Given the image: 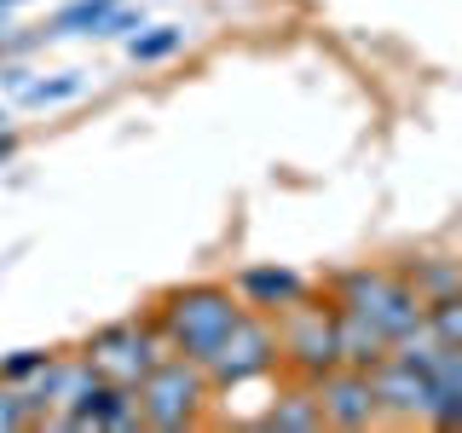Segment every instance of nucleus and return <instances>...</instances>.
<instances>
[{"label": "nucleus", "mask_w": 462, "mask_h": 433, "mask_svg": "<svg viewBox=\"0 0 462 433\" xmlns=\"http://www.w3.org/2000/svg\"><path fill=\"white\" fill-rule=\"evenodd\" d=\"M185 47V29L180 23H156V29H139L134 41H127V52L139 58V64H162V58H173Z\"/></svg>", "instance_id": "f3484780"}, {"label": "nucleus", "mask_w": 462, "mask_h": 433, "mask_svg": "<svg viewBox=\"0 0 462 433\" xmlns=\"http://www.w3.org/2000/svg\"><path fill=\"white\" fill-rule=\"evenodd\" d=\"M399 272H404V283H411L422 300L462 295V260L457 254H416V260H399Z\"/></svg>", "instance_id": "4468645a"}, {"label": "nucleus", "mask_w": 462, "mask_h": 433, "mask_svg": "<svg viewBox=\"0 0 462 433\" xmlns=\"http://www.w3.org/2000/svg\"><path fill=\"white\" fill-rule=\"evenodd\" d=\"M52 358V346H18V353H6L0 358V382H12V387H23V382H35V370Z\"/></svg>", "instance_id": "6ab92c4d"}, {"label": "nucleus", "mask_w": 462, "mask_h": 433, "mask_svg": "<svg viewBox=\"0 0 462 433\" xmlns=\"http://www.w3.org/2000/svg\"><path fill=\"white\" fill-rule=\"evenodd\" d=\"M134 29H144V12H134V6L122 0V6H110L105 18H98L93 35H98V41H116V35H134Z\"/></svg>", "instance_id": "aec40b11"}, {"label": "nucleus", "mask_w": 462, "mask_h": 433, "mask_svg": "<svg viewBox=\"0 0 462 433\" xmlns=\"http://www.w3.org/2000/svg\"><path fill=\"white\" fill-rule=\"evenodd\" d=\"M23 387L41 399V410H47V422H41V428H52L64 410H76V404H81L87 393H93V387H98V375H93V364L81 358V346H76V353L52 346V358L35 370V382H23Z\"/></svg>", "instance_id": "6e6552de"}, {"label": "nucleus", "mask_w": 462, "mask_h": 433, "mask_svg": "<svg viewBox=\"0 0 462 433\" xmlns=\"http://www.w3.org/2000/svg\"><path fill=\"white\" fill-rule=\"evenodd\" d=\"M260 428H278V433H318V428H324V410H318V393H312V382L289 375V387H278V399L266 404Z\"/></svg>", "instance_id": "f8f14e48"}, {"label": "nucleus", "mask_w": 462, "mask_h": 433, "mask_svg": "<svg viewBox=\"0 0 462 433\" xmlns=\"http://www.w3.org/2000/svg\"><path fill=\"white\" fill-rule=\"evenodd\" d=\"M237 318H243V300L231 283H180L168 295H156V307H151V324L168 336V346L197 358V364L220 346V336Z\"/></svg>", "instance_id": "f257e3e1"}, {"label": "nucleus", "mask_w": 462, "mask_h": 433, "mask_svg": "<svg viewBox=\"0 0 462 433\" xmlns=\"http://www.w3.org/2000/svg\"><path fill=\"white\" fill-rule=\"evenodd\" d=\"M0 134H12V115L6 110H0Z\"/></svg>", "instance_id": "5701e85b"}, {"label": "nucleus", "mask_w": 462, "mask_h": 433, "mask_svg": "<svg viewBox=\"0 0 462 433\" xmlns=\"http://www.w3.org/2000/svg\"><path fill=\"white\" fill-rule=\"evenodd\" d=\"M318 410H324V428H375V393H370V370L353 364H329L324 375H312Z\"/></svg>", "instance_id": "0eeeda50"}, {"label": "nucleus", "mask_w": 462, "mask_h": 433, "mask_svg": "<svg viewBox=\"0 0 462 433\" xmlns=\"http://www.w3.org/2000/svg\"><path fill=\"white\" fill-rule=\"evenodd\" d=\"M329 307L370 318L387 341H399L404 329L422 324V295L404 283L399 266H346V272H336V283H329Z\"/></svg>", "instance_id": "f03ea898"}, {"label": "nucleus", "mask_w": 462, "mask_h": 433, "mask_svg": "<svg viewBox=\"0 0 462 433\" xmlns=\"http://www.w3.org/2000/svg\"><path fill=\"white\" fill-rule=\"evenodd\" d=\"M134 399H139V422L144 428H197L202 416H208V404H214V387H208V375H202L197 358L168 353L139 375Z\"/></svg>", "instance_id": "7ed1b4c3"}, {"label": "nucleus", "mask_w": 462, "mask_h": 433, "mask_svg": "<svg viewBox=\"0 0 462 433\" xmlns=\"http://www.w3.org/2000/svg\"><path fill=\"white\" fill-rule=\"evenodd\" d=\"M6 6H12V0H0V12H6Z\"/></svg>", "instance_id": "393cba45"}, {"label": "nucleus", "mask_w": 462, "mask_h": 433, "mask_svg": "<svg viewBox=\"0 0 462 433\" xmlns=\"http://www.w3.org/2000/svg\"><path fill=\"white\" fill-rule=\"evenodd\" d=\"M52 428H98V433H127V428H144L139 422V399L134 387H116V382H98L76 410H64Z\"/></svg>", "instance_id": "9d476101"}, {"label": "nucleus", "mask_w": 462, "mask_h": 433, "mask_svg": "<svg viewBox=\"0 0 462 433\" xmlns=\"http://www.w3.org/2000/svg\"><path fill=\"white\" fill-rule=\"evenodd\" d=\"M168 353L173 346L151 318H116V324H98L81 341V358L93 364V375L98 382H116V387H139V375Z\"/></svg>", "instance_id": "20e7f679"}, {"label": "nucleus", "mask_w": 462, "mask_h": 433, "mask_svg": "<svg viewBox=\"0 0 462 433\" xmlns=\"http://www.w3.org/2000/svg\"><path fill=\"white\" fill-rule=\"evenodd\" d=\"M278 370V329H272L266 312H249L220 336L208 358H202V375H208L214 393H231V387H249V382H266Z\"/></svg>", "instance_id": "39448f33"}, {"label": "nucleus", "mask_w": 462, "mask_h": 433, "mask_svg": "<svg viewBox=\"0 0 462 433\" xmlns=\"http://www.w3.org/2000/svg\"><path fill=\"white\" fill-rule=\"evenodd\" d=\"M387 341L382 329L370 324V318H358V312H341L336 307V364H353V370H370L375 358H387Z\"/></svg>", "instance_id": "ddd939ff"}, {"label": "nucleus", "mask_w": 462, "mask_h": 433, "mask_svg": "<svg viewBox=\"0 0 462 433\" xmlns=\"http://www.w3.org/2000/svg\"><path fill=\"white\" fill-rule=\"evenodd\" d=\"M12 151H18V134H0V162H6Z\"/></svg>", "instance_id": "4be33fe9"}, {"label": "nucleus", "mask_w": 462, "mask_h": 433, "mask_svg": "<svg viewBox=\"0 0 462 433\" xmlns=\"http://www.w3.org/2000/svg\"><path fill=\"white\" fill-rule=\"evenodd\" d=\"M231 289H237V300H243L249 312H266V318L283 312L289 300L312 295L307 278H300L295 266H249V272H237V283H231Z\"/></svg>", "instance_id": "9b49d317"}, {"label": "nucleus", "mask_w": 462, "mask_h": 433, "mask_svg": "<svg viewBox=\"0 0 462 433\" xmlns=\"http://www.w3.org/2000/svg\"><path fill=\"white\" fill-rule=\"evenodd\" d=\"M370 393H375V416H382V422H422V410H428V375L387 353V358H375V364H370Z\"/></svg>", "instance_id": "1a4fd4ad"}, {"label": "nucleus", "mask_w": 462, "mask_h": 433, "mask_svg": "<svg viewBox=\"0 0 462 433\" xmlns=\"http://www.w3.org/2000/svg\"><path fill=\"white\" fill-rule=\"evenodd\" d=\"M0 41H6V18H0Z\"/></svg>", "instance_id": "b1692460"}, {"label": "nucleus", "mask_w": 462, "mask_h": 433, "mask_svg": "<svg viewBox=\"0 0 462 433\" xmlns=\"http://www.w3.org/2000/svg\"><path fill=\"white\" fill-rule=\"evenodd\" d=\"M23 81H29V69H18V64H12V69H0V87H12V93H18Z\"/></svg>", "instance_id": "412c9836"}, {"label": "nucleus", "mask_w": 462, "mask_h": 433, "mask_svg": "<svg viewBox=\"0 0 462 433\" xmlns=\"http://www.w3.org/2000/svg\"><path fill=\"white\" fill-rule=\"evenodd\" d=\"M41 422H47V410H41V399L29 393V387H12V382H0V433L41 428Z\"/></svg>", "instance_id": "dca6fc26"}, {"label": "nucleus", "mask_w": 462, "mask_h": 433, "mask_svg": "<svg viewBox=\"0 0 462 433\" xmlns=\"http://www.w3.org/2000/svg\"><path fill=\"white\" fill-rule=\"evenodd\" d=\"M110 6H122V0H69V6L52 12V23L41 29V41H58V35H93L98 18H105Z\"/></svg>", "instance_id": "2eb2a0df"}, {"label": "nucleus", "mask_w": 462, "mask_h": 433, "mask_svg": "<svg viewBox=\"0 0 462 433\" xmlns=\"http://www.w3.org/2000/svg\"><path fill=\"white\" fill-rule=\"evenodd\" d=\"M272 329H278V370L312 382L336 364V307L329 300H289L283 312H272Z\"/></svg>", "instance_id": "423d86ee"}, {"label": "nucleus", "mask_w": 462, "mask_h": 433, "mask_svg": "<svg viewBox=\"0 0 462 433\" xmlns=\"http://www.w3.org/2000/svg\"><path fill=\"white\" fill-rule=\"evenodd\" d=\"M87 87L81 69H64V76H41V81H23L18 93H23V105H35V110H47V105H64V98H76Z\"/></svg>", "instance_id": "a211bd4d"}]
</instances>
